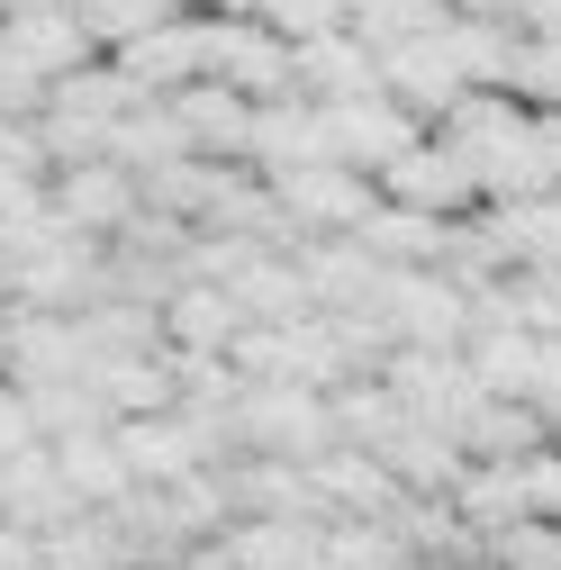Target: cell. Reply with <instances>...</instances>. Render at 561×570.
<instances>
[{
	"label": "cell",
	"mask_w": 561,
	"mask_h": 570,
	"mask_svg": "<svg viewBox=\"0 0 561 570\" xmlns=\"http://www.w3.org/2000/svg\"><path fill=\"white\" fill-rule=\"evenodd\" d=\"M109 63H118V73L146 91V100H181L190 82H208V19L190 10V19H173V28H155V37L118 46Z\"/></svg>",
	"instance_id": "7"
},
{
	"label": "cell",
	"mask_w": 561,
	"mask_h": 570,
	"mask_svg": "<svg viewBox=\"0 0 561 570\" xmlns=\"http://www.w3.org/2000/svg\"><path fill=\"white\" fill-rule=\"evenodd\" d=\"M444 28H453V0H363V10H354V37H363L372 55L426 46V37H444Z\"/></svg>",
	"instance_id": "12"
},
{
	"label": "cell",
	"mask_w": 561,
	"mask_h": 570,
	"mask_svg": "<svg viewBox=\"0 0 561 570\" xmlns=\"http://www.w3.org/2000/svg\"><path fill=\"white\" fill-rule=\"evenodd\" d=\"M381 91H390L416 127H444V118L471 100V73H462V55H453V28H444V37H426V46L381 55Z\"/></svg>",
	"instance_id": "4"
},
{
	"label": "cell",
	"mask_w": 561,
	"mask_h": 570,
	"mask_svg": "<svg viewBox=\"0 0 561 570\" xmlns=\"http://www.w3.org/2000/svg\"><path fill=\"white\" fill-rule=\"evenodd\" d=\"M254 118H263V109H254L245 91H227V82H190V91L173 100V127L190 136V155H199V164H236V173L254 164Z\"/></svg>",
	"instance_id": "8"
},
{
	"label": "cell",
	"mask_w": 561,
	"mask_h": 570,
	"mask_svg": "<svg viewBox=\"0 0 561 570\" xmlns=\"http://www.w3.org/2000/svg\"><path fill=\"white\" fill-rule=\"evenodd\" d=\"M208 82H227L254 109H272V100L299 91V46L272 37L263 19H208Z\"/></svg>",
	"instance_id": "1"
},
{
	"label": "cell",
	"mask_w": 561,
	"mask_h": 570,
	"mask_svg": "<svg viewBox=\"0 0 561 570\" xmlns=\"http://www.w3.org/2000/svg\"><path fill=\"white\" fill-rule=\"evenodd\" d=\"M263 28L291 37V46H317V37L354 28V0H263Z\"/></svg>",
	"instance_id": "14"
},
{
	"label": "cell",
	"mask_w": 561,
	"mask_h": 570,
	"mask_svg": "<svg viewBox=\"0 0 561 570\" xmlns=\"http://www.w3.org/2000/svg\"><path fill=\"white\" fill-rule=\"evenodd\" d=\"M19 10H46V0H0V19H19Z\"/></svg>",
	"instance_id": "19"
},
{
	"label": "cell",
	"mask_w": 561,
	"mask_h": 570,
	"mask_svg": "<svg viewBox=\"0 0 561 570\" xmlns=\"http://www.w3.org/2000/svg\"><path fill=\"white\" fill-rule=\"evenodd\" d=\"M245 335V308L227 281H181V291L164 299V344L173 353H236Z\"/></svg>",
	"instance_id": "11"
},
{
	"label": "cell",
	"mask_w": 561,
	"mask_h": 570,
	"mask_svg": "<svg viewBox=\"0 0 561 570\" xmlns=\"http://www.w3.org/2000/svg\"><path fill=\"white\" fill-rule=\"evenodd\" d=\"M37 444H46V425H37L28 390H10V381H0V462H19V453H37Z\"/></svg>",
	"instance_id": "17"
},
{
	"label": "cell",
	"mask_w": 561,
	"mask_h": 570,
	"mask_svg": "<svg viewBox=\"0 0 561 570\" xmlns=\"http://www.w3.org/2000/svg\"><path fill=\"white\" fill-rule=\"evenodd\" d=\"M82 508H73V489H63V471H55V444H37V453H19V462H0V525L10 534H55V525H73Z\"/></svg>",
	"instance_id": "9"
},
{
	"label": "cell",
	"mask_w": 561,
	"mask_h": 570,
	"mask_svg": "<svg viewBox=\"0 0 561 570\" xmlns=\"http://www.w3.org/2000/svg\"><path fill=\"white\" fill-rule=\"evenodd\" d=\"M0 37L19 46V63L55 91V82H73V73H91V63H109L100 55V37L82 28V10L73 0H46V10H19V19H0Z\"/></svg>",
	"instance_id": "5"
},
{
	"label": "cell",
	"mask_w": 561,
	"mask_h": 570,
	"mask_svg": "<svg viewBox=\"0 0 561 570\" xmlns=\"http://www.w3.org/2000/svg\"><path fill=\"white\" fill-rule=\"evenodd\" d=\"M508 100H525L534 118H561V37H516Z\"/></svg>",
	"instance_id": "13"
},
{
	"label": "cell",
	"mask_w": 561,
	"mask_h": 570,
	"mask_svg": "<svg viewBox=\"0 0 561 570\" xmlns=\"http://www.w3.org/2000/svg\"><path fill=\"white\" fill-rule=\"evenodd\" d=\"M381 208H407V218H435V227H462V218H480V173L444 146V136H426L398 173H381Z\"/></svg>",
	"instance_id": "2"
},
{
	"label": "cell",
	"mask_w": 561,
	"mask_h": 570,
	"mask_svg": "<svg viewBox=\"0 0 561 570\" xmlns=\"http://www.w3.org/2000/svg\"><path fill=\"white\" fill-rule=\"evenodd\" d=\"M46 100H55V91L19 63V46L0 37V118H10V127H37V118H46Z\"/></svg>",
	"instance_id": "16"
},
{
	"label": "cell",
	"mask_w": 561,
	"mask_h": 570,
	"mask_svg": "<svg viewBox=\"0 0 561 570\" xmlns=\"http://www.w3.org/2000/svg\"><path fill=\"white\" fill-rule=\"evenodd\" d=\"M55 218L82 245H118L136 218H146V181H136L127 164H73V173H55Z\"/></svg>",
	"instance_id": "3"
},
{
	"label": "cell",
	"mask_w": 561,
	"mask_h": 570,
	"mask_svg": "<svg viewBox=\"0 0 561 570\" xmlns=\"http://www.w3.org/2000/svg\"><path fill=\"white\" fill-rule=\"evenodd\" d=\"M489 561H499V570H561V525L552 517H525L508 534H489Z\"/></svg>",
	"instance_id": "15"
},
{
	"label": "cell",
	"mask_w": 561,
	"mask_h": 570,
	"mask_svg": "<svg viewBox=\"0 0 561 570\" xmlns=\"http://www.w3.org/2000/svg\"><path fill=\"white\" fill-rule=\"evenodd\" d=\"M299 100L317 109H354V100H381V55L344 28V37H317L299 46Z\"/></svg>",
	"instance_id": "10"
},
{
	"label": "cell",
	"mask_w": 561,
	"mask_h": 570,
	"mask_svg": "<svg viewBox=\"0 0 561 570\" xmlns=\"http://www.w3.org/2000/svg\"><path fill=\"white\" fill-rule=\"evenodd\" d=\"M164 570H245V561H236V543H190V552L164 561Z\"/></svg>",
	"instance_id": "18"
},
{
	"label": "cell",
	"mask_w": 561,
	"mask_h": 570,
	"mask_svg": "<svg viewBox=\"0 0 561 570\" xmlns=\"http://www.w3.org/2000/svg\"><path fill=\"white\" fill-rule=\"evenodd\" d=\"M272 199L291 208L299 236H363V227L381 218V181L344 173V164H317V173H299V181H280Z\"/></svg>",
	"instance_id": "6"
}]
</instances>
